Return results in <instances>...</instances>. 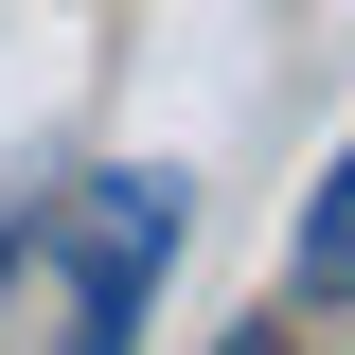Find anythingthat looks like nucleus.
Instances as JSON below:
<instances>
[{
	"label": "nucleus",
	"mask_w": 355,
	"mask_h": 355,
	"mask_svg": "<svg viewBox=\"0 0 355 355\" xmlns=\"http://www.w3.org/2000/svg\"><path fill=\"white\" fill-rule=\"evenodd\" d=\"M231 355H284V320H249V338H231Z\"/></svg>",
	"instance_id": "obj_3"
},
{
	"label": "nucleus",
	"mask_w": 355,
	"mask_h": 355,
	"mask_svg": "<svg viewBox=\"0 0 355 355\" xmlns=\"http://www.w3.org/2000/svg\"><path fill=\"white\" fill-rule=\"evenodd\" d=\"M178 178H89V214H71V302H53V355H142V302H160V266H178Z\"/></svg>",
	"instance_id": "obj_1"
},
{
	"label": "nucleus",
	"mask_w": 355,
	"mask_h": 355,
	"mask_svg": "<svg viewBox=\"0 0 355 355\" xmlns=\"http://www.w3.org/2000/svg\"><path fill=\"white\" fill-rule=\"evenodd\" d=\"M284 284H302V302H355V142L320 160V196H302V231H284Z\"/></svg>",
	"instance_id": "obj_2"
}]
</instances>
